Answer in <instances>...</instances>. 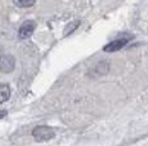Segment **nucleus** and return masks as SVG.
<instances>
[{
  "label": "nucleus",
  "instance_id": "nucleus-8",
  "mask_svg": "<svg viewBox=\"0 0 148 146\" xmlns=\"http://www.w3.org/2000/svg\"><path fill=\"white\" fill-rule=\"evenodd\" d=\"M7 114H8V112H7V110H1V112H0V118L5 117V116H7Z\"/></svg>",
  "mask_w": 148,
  "mask_h": 146
},
{
  "label": "nucleus",
  "instance_id": "nucleus-1",
  "mask_svg": "<svg viewBox=\"0 0 148 146\" xmlns=\"http://www.w3.org/2000/svg\"><path fill=\"white\" fill-rule=\"evenodd\" d=\"M32 136L36 141H48L54 137V132L48 126H39V127L34 128Z\"/></svg>",
  "mask_w": 148,
  "mask_h": 146
},
{
  "label": "nucleus",
  "instance_id": "nucleus-7",
  "mask_svg": "<svg viewBox=\"0 0 148 146\" xmlns=\"http://www.w3.org/2000/svg\"><path fill=\"white\" fill-rule=\"evenodd\" d=\"M79 26H80V21H75V22H72L71 24H68L66 28H64V32H63V33H64V36H67L68 33H72L73 31L77 28Z\"/></svg>",
  "mask_w": 148,
  "mask_h": 146
},
{
  "label": "nucleus",
  "instance_id": "nucleus-2",
  "mask_svg": "<svg viewBox=\"0 0 148 146\" xmlns=\"http://www.w3.org/2000/svg\"><path fill=\"white\" fill-rule=\"evenodd\" d=\"M16 67V59L12 54H4L0 57V71L3 73H10Z\"/></svg>",
  "mask_w": 148,
  "mask_h": 146
},
{
  "label": "nucleus",
  "instance_id": "nucleus-4",
  "mask_svg": "<svg viewBox=\"0 0 148 146\" xmlns=\"http://www.w3.org/2000/svg\"><path fill=\"white\" fill-rule=\"evenodd\" d=\"M126 43H127V39H117V40L111 41L110 44H107L106 46L103 47V50H104V51H107V53L117 51V50L122 49V47L126 45Z\"/></svg>",
  "mask_w": 148,
  "mask_h": 146
},
{
  "label": "nucleus",
  "instance_id": "nucleus-6",
  "mask_svg": "<svg viewBox=\"0 0 148 146\" xmlns=\"http://www.w3.org/2000/svg\"><path fill=\"white\" fill-rule=\"evenodd\" d=\"M14 5L19 8H28V7H32L34 4L36 3V0H13Z\"/></svg>",
  "mask_w": 148,
  "mask_h": 146
},
{
  "label": "nucleus",
  "instance_id": "nucleus-3",
  "mask_svg": "<svg viewBox=\"0 0 148 146\" xmlns=\"http://www.w3.org/2000/svg\"><path fill=\"white\" fill-rule=\"evenodd\" d=\"M35 27H36V24H35V22L34 21H26L25 23H22L21 27H19L18 36L21 39H28L34 33Z\"/></svg>",
  "mask_w": 148,
  "mask_h": 146
},
{
  "label": "nucleus",
  "instance_id": "nucleus-5",
  "mask_svg": "<svg viewBox=\"0 0 148 146\" xmlns=\"http://www.w3.org/2000/svg\"><path fill=\"white\" fill-rule=\"evenodd\" d=\"M10 97V87L7 83H0V104L5 103Z\"/></svg>",
  "mask_w": 148,
  "mask_h": 146
}]
</instances>
